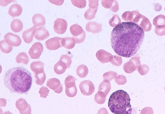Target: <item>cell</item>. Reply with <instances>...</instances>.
I'll return each mask as SVG.
<instances>
[{
	"label": "cell",
	"instance_id": "1",
	"mask_svg": "<svg viewBox=\"0 0 165 114\" xmlns=\"http://www.w3.org/2000/svg\"><path fill=\"white\" fill-rule=\"evenodd\" d=\"M144 37V30L140 26L131 22H123L112 31L111 46L118 55L129 58L140 49Z\"/></svg>",
	"mask_w": 165,
	"mask_h": 114
},
{
	"label": "cell",
	"instance_id": "2",
	"mask_svg": "<svg viewBox=\"0 0 165 114\" xmlns=\"http://www.w3.org/2000/svg\"><path fill=\"white\" fill-rule=\"evenodd\" d=\"M32 77L31 72L23 67L10 69L5 73L4 85L11 93L26 94L30 89Z\"/></svg>",
	"mask_w": 165,
	"mask_h": 114
},
{
	"label": "cell",
	"instance_id": "3",
	"mask_svg": "<svg viewBox=\"0 0 165 114\" xmlns=\"http://www.w3.org/2000/svg\"><path fill=\"white\" fill-rule=\"evenodd\" d=\"M128 94L122 90H117L111 94L108 101V107L114 114H131L132 108Z\"/></svg>",
	"mask_w": 165,
	"mask_h": 114
},
{
	"label": "cell",
	"instance_id": "4",
	"mask_svg": "<svg viewBox=\"0 0 165 114\" xmlns=\"http://www.w3.org/2000/svg\"><path fill=\"white\" fill-rule=\"evenodd\" d=\"M79 87L81 93L84 95L89 96L94 91L95 87L93 84L89 80H84L81 82Z\"/></svg>",
	"mask_w": 165,
	"mask_h": 114
},
{
	"label": "cell",
	"instance_id": "5",
	"mask_svg": "<svg viewBox=\"0 0 165 114\" xmlns=\"http://www.w3.org/2000/svg\"><path fill=\"white\" fill-rule=\"evenodd\" d=\"M43 50L42 44L40 42L34 43L29 49L28 53L32 59H37L39 58Z\"/></svg>",
	"mask_w": 165,
	"mask_h": 114
},
{
	"label": "cell",
	"instance_id": "6",
	"mask_svg": "<svg viewBox=\"0 0 165 114\" xmlns=\"http://www.w3.org/2000/svg\"><path fill=\"white\" fill-rule=\"evenodd\" d=\"M68 25L67 21L62 18H58L54 23L53 28L55 31L58 34H62L65 33Z\"/></svg>",
	"mask_w": 165,
	"mask_h": 114
},
{
	"label": "cell",
	"instance_id": "7",
	"mask_svg": "<svg viewBox=\"0 0 165 114\" xmlns=\"http://www.w3.org/2000/svg\"><path fill=\"white\" fill-rule=\"evenodd\" d=\"M63 38L54 37L51 38L45 42L47 48L50 50H56L62 47L61 42Z\"/></svg>",
	"mask_w": 165,
	"mask_h": 114
},
{
	"label": "cell",
	"instance_id": "8",
	"mask_svg": "<svg viewBox=\"0 0 165 114\" xmlns=\"http://www.w3.org/2000/svg\"><path fill=\"white\" fill-rule=\"evenodd\" d=\"M46 85L56 93H60L63 90V88L60 81L58 79L55 78L48 80Z\"/></svg>",
	"mask_w": 165,
	"mask_h": 114
},
{
	"label": "cell",
	"instance_id": "9",
	"mask_svg": "<svg viewBox=\"0 0 165 114\" xmlns=\"http://www.w3.org/2000/svg\"><path fill=\"white\" fill-rule=\"evenodd\" d=\"M4 38L7 43L9 45L14 46H19L22 41L19 36L18 35L9 32L6 34Z\"/></svg>",
	"mask_w": 165,
	"mask_h": 114
},
{
	"label": "cell",
	"instance_id": "10",
	"mask_svg": "<svg viewBox=\"0 0 165 114\" xmlns=\"http://www.w3.org/2000/svg\"><path fill=\"white\" fill-rule=\"evenodd\" d=\"M96 56L97 59L102 63L110 62L113 58V56L110 53L102 49L97 52Z\"/></svg>",
	"mask_w": 165,
	"mask_h": 114
},
{
	"label": "cell",
	"instance_id": "11",
	"mask_svg": "<svg viewBox=\"0 0 165 114\" xmlns=\"http://www.w3.org/2000/svg\"><path fill=\"white\" fill-rule=\"evenodd\" d=\"M85 29L88 32L93 34L98 33L102 30V24L95 22H88L86 24Z\"/></svg>",
	"mask_w": 165,
	"mask_h": 114
},
{
	"label": "cell",
	"instance_id": "12",
	"mask_svg": "<svg viewBox=\"0 0 165 114\" xmlns=\"http://www.w3.org/2000/svg\"><path fill=\"white\" fill-rule=\"evenodd\" d=\"M36 28L34 26L24 31L22 34V38L26 43H29L32 41L33 37L36 31Z\"/></svg>",
	"mask_w": 165,
	"mask_h": 114
},
{
	"label": "cell",
	"instance_id": "13",
	"mask_svg": "<svg viewBox=\"0 0 165 114\" xmlns=\"http://www.w3.org/2000/svg\"><path fill=\"white\" fill-rule=\"evenodd\" d=\"M153 24L155 26V30L160 31L165 29V16L159 15L154 19Z\"/></svg>",
	"mask_w": 165,
	"mask_h": 114
},
{
	"label": "cell",
	"instance_id": "14",
	"mask_svg": "<svg viewBox=\"0 0 165 114\" xmlns=\"http://www.w3.org/2000/svg\"><path fill=\"white\" fill-rule=\"evenodd\" d=\"M50 35L48 31L44 27L36 28L34 37L37 40H43L48 38Z\"/></svg>",
	"mask_w": 165,
	"mask_h": 114
},
{
	"label": "cell",
	"instance_id": "15",
	"mask_svg": "<svg viewBox=\"0 0 165 114\" xmlns=\"http://www.w3.org/2000/svg\"><path fill=\"white\" fill-rule=\"evenodd\" d=\"M32 21L34 26L36 28L43 27L46 23L45 18L40 14L34 15L32 18Z\"/></svg>",
	"mask_w": 165,
	"mask_h": 114
},
{
	"label": "cell",
	"instance_id": "16",
	"mask_svg": "<svg viewBox=\"0 0 165 114\" xmlns=\"http://www.w3.org/2000/svg\"><path fill=\"white\" fill-rule=\"evenodd\" d=\"M101 4L103 7L109 9L113 12H117L119 9L118 4L116 1L102 0Z\"/></svg>",
	"mask_w": 165,
	"mask_h": 114
},
{
	"label": "cell",
	"instance_id": "17",
	"mask_svg": "<svg viewBox=\"0 0 165 114\" xmlns=\"http://www.w3.org/2000/svg\"><path fill=\"white\" fill-rule=\"evenodd\" d=\"M22 11V8L20 5L17 4H14L10 6L8 13L12 17H14L20 16Z\"/></svg>",
	"mask_w": 165,
	"mask_h": 114
},
{
	"label": "cell",
	"instance_id": "18",
	"mask_svg": "<svg viewBox=\"0 0 165 114\" xmlns=\"http://www.w3.org/2000/svg\"><path fill=\"white\" fill-rule=\"evenodd\" d=\"M44 64L42 62L35 61L31 64L30 67L35 74H37L41 73L44 71Z\"/></svg>",
	"mask_w": 165,
	"mask_h": 114
},
{
	"label": "cell",
	"instance_id": "19",
	"mask_svg": "<svg viewBox=\"0 0 165 114\" xmlns=\"http://www.w3.org/2000/svg\"><path fill=\"white\" fill-rule=\"evenodd\" d=\"M62 46L68 49L73 48L76 44L75 41L73 37L63 38L61 42Z\"/></svg>",
	"mask_w": 165,
	"mask_h": 114
},
{
	"label": "cell",
	"instance_id": "20",
	"mask_svg": "<svg viewBox=\"0 0 165 114\" xmlns=\"http://www.w3.org/2000/svg\"><path fill=\"white\" fill-rule=\"evenodd\" d=\"M111 89V85L110 82L107 80H103L99 86L98 91L103 92L106 96Z\"/></svg>",
	"mask_w": 165,
	"mask_h": 114
},
{
	"label": "cell",
	"instance_id": "21",
	"mask_svg": "<svg viewBox=\"0 0 165 114\" xmlns=\"http://www.w3.org/2000/svg\"><path fill=\"white\" fill-rule=\"evenodd\" d=\"M11 30L15 32L21 31L23 28V24L22 22L18 19H15L13 20L10 24Z\"/></svg>",
	"mask_w": 165,
	"mask_h": 114
},
{
	"label": "cell",
	"instance_id": "22",
	"mask_svg": "<svg viewBox=\"0 0 165 114\" xmlns=\"http://www.w3.org/2000/svg\"><path fill=\"white\" fill-rule=\"evenodd\" d=\"M67 66L64 62L59 60L54 66V70L55 72L58 74H61L65 71Z\"/></svg>",
	"mask_w": 165,
	"mask_h": 114
},
{
	"label": "cell",
	"instance_id": "23",
	"mask_svg": "<svg viewBox=\"0 0 165 114\" xmlns=\"http://www.w3.org/2000/svg\"><path fill=\"white\" fill-rule=\"evenodd\" d=\"M88 70L87 67L84 64L79 66L76 70V73L81 78H84L87 75Z\"/></svg>",
	"mask_w": 165,
	"mask_h": 114
},
{
	"label": "cell",
	"instance_id": "24",
	"mask_svg": "<svg viewBox=\"0 0 165 114\" xmlns=\"http://www.w3.org/2000/svg\"><path fill=\"white\" fill-rule=\"evenodd\" d=\"M69 30L72 36H73L80 35L83 30L81 27L77 24L72 25L70 28Z\"/></svg>",
	"mask_w": 165,
	"mask_h": 114
},
{
	"label": "cell",
	"instance_id": "25",
	"mask_svg": "<svg viewBox=\"0 0 165 114\" xmlns=\"http://www.w3.org/2000/svg\"><path fill=\"white\" fill-rule=\"evenodd\" d=\"M29 58L26 53L21 52L16 57V62L18 63H22L27 64L29 61Z\"/></svg>",
	"mask_w": 165,
	"mask_h": 114
},
{
	"label": "cell",
	"instance_id": "26",
	"mask_svg": "<svg viewBox=\"0 0 165 114\" xmlns=\"http://www.w3.org/2000/svg\"><path fill=\"white\" fill-rule=\"evenodd\" d=\"M98 9V7L95 8H89L85 12L84 17L87 20H91L95 18V15Z\"/></svg>",
	"mask_w": 165,
	"mask_h": 114
},
{
	"label": "cell",
	"instance_id": "27",
	"mask_svg": "<svg viewBox=\"0 0 165 114\" xmlns=\"http://www.w3.org/2000/svg\"><path fill=\"white\" fill-rule=\"evenodd\" d=\"M0 48L3 52L8 53L12 50L13 46L8 44L5 40H1L0 42Z\"/></svg>",
	"mask_w": 165,
	"mask_h": 114
},
{
	"label": "cell",
	"instance_id": "28",
	"mask_svg": "<svg viewBox=\"0 0 165 114\" xmlns=\"http://www.w3.org/2000/svg\"><path fill=\"white\" fill-rule=\"evenodd\" d=\"M35 78L36 84L39 85H42L46 78V76L44 71L41 73L35 74Z\"/></svg>",
	"mask_w": 165,
	"mask_h": 114
},
{
	"label": "cell",
	"instance_id": "29",
	"mask_svg": "<svg viewBox=\"0 0 165 114\" xmlns=\"http://www.w3.org/2000/svg\"><path fill=\"white\" fill-rule=\"evenodd\" d=\"M106 97V96L103 92L98 91L95 95L94 99L95 101L97 103L101 104L105 102Z\"/></svg>",
	"mask_w": 165,
	"mask_h": 114
},
{
	"label": "cell",
	"instance_id": "30",
	"mask_svg": "<svg viewBox=\"0 0 165 114\" xmlns=\"http://www.w3.org/2000/svg\"><path fill=\"white\" fill-rule=\"evenodd\" d=\"M77 79L72 76L68 75L66 78L64 82L65 87L70 88L73 87L75 84V81Z\"/></svg>",
	"mask_w": 165,
	"mask_h": 114
},
{
	"label": "cell",
	"instance_id": "31",
	"mask_svg": "<svg viewBox=\"0 0 165 114\" xmlns=\"http://www.w3.org/2000/svg\"><path fill=\"white\" fill-rule=\"evenodd\" d=\"M65 92L66 95L69 97H73L75 96L77 92L76 85L70 88L65 87Z\"/></svg>",
	"mask_w": 165,
	"mask_h": 114
},
{
	"label": "cell",
	"instance_id": "32",
	"mask_svg": "<svg viewBox=\"0 0 165 114\" xmlns=\"http://www.w3.org/2000/svg\"><path fill=\"white\" fill-rule=\"evenodd\" d=\"M121 20L117 14L114 15L109 21V24L111 27H115L121 23Z\"/></svg>",
	"mask_w": 165,
	"mask_h": 114
},
{
	"label": "cell",
	"instance_id": "33",
	"mask_svg": "<svg viewBox=\"0 0 165 114\" xmlns=\"http://www.w3.org/2000/svg\"><path fill=\"white\" fill-rule=\"evenodd\" d=\"M71 57L67 55H62L60 57L59 61L64 63L66 65L67 68H69L72 62Z\"/></svg>",
	"mask_w": 165,
	"mask_h": 114
},
{
	"label": "cell",
	"instance_id": "34",
	"mask_svg": "<svg viewBox=\"0 0 165 114\" xmlns=\"http://www.w3.org/2000/svg\"><path fill=\"white\" fill-rule=\"evenodd\" d=\"M117 75V73L112 71H110L104 73L103 75V80L110 81L114 78Z\"/></svg>",
	"mask_w": 165,
	"mask_h": 114
},
{
	"label": "cell",
	"instance_id": "35",
	"mask_svg": "<svg viewBox=\"0 0 165 114\" xmlns=\"http://www.w3.org/2000/svg\"><path fill=\"white\" fill-rule=\"evenodd\" d=\"M71 1L73 5L80 8H84L86 5V0H71Z\"/></svg>",
	"mask_w": 165,
	"mask_h": 114
},
{
	"label": "cell",
	"instance_id": "36",
	"mask_svg": "<svg viewBox=\"0 0 165 114\" xmlns=\"http://www.w3.org/2000/svg\"><path fill=\"white\" fill-rule=\"evenodd\" d=\"M110 62L113 65L116 66H120L122 63V57L117 55H113L112 60Z\"/></svg>",
	"mask_w": 165,
	"mask_h": 114
},
{
	"label": "cell",
	"instance_id": "37",
	"mask_svg": "<svg viewBox=\"0 0 165 114\" xmlns=\"http://www.w3.org/2000/svg\"><path fill=\"white\" fill-rule=\"evenodd\" d=\"M86 34L83 30L82 33L80 35L77 36H72V37L74 39L76 43L79 44L82 43L86 38Z\"/></svg>",
	"mask_w": 165,
	"mask_h": 114
},
{
	"label": "cell",
	"instance_id": "38",
	"mask_svg": "<svg viewBox=\"0 0 165 114\" xmlns=\"http://www.w3.org/2000/svg\"><path fill=\"white\" fill-rule=\"evenodd\" d=\"M50 90L47 88L43 86L40 89L39 93L40 94V96L42 98H46Z\"/></svg>",
	"mask_w": 165,
	"mask_h": 114
},
{
	"label": "cell",
	"instance_id": "39",
	"mask_svg": "<svg viewBox=\"0 0 165 114\" xmlns=\"http://www.w3.org/2000/svg\"><path fill=\"white\" fill-rule=\"evenodd\" d=\"M115 82L118 85H123L127 81L126 77L123 75H119L115 79Z\"/></svg>",
	"mask_w": 165,
	"mask_h": 114
},
{
	"label": "cell",
	"instance_id": "40",
	"mask_svg": "<svg viewBox=\"0 0 165 114\" xmlns=\"http://www.w3.org/2000/svg\"><path fill=\"white\" fill-rule=\"evenodd\" d=\"M89 8H95L98 7V1L89 0Z\"/></svg>",
	"mask_w": 165,
	"mask_h": 114
},
{
	"label": "cell",
	"instance_id": "41",
	"mask_svg": "<svg viewBox=\"0 0 165 114\" xmlns=\"http://www.w3.org/2000/svg\"><path fill=\"white\" fill-rule=\"evenodd\" d=\"M51 3L56 5L60 6L62 5L64 2V0H49Z\"/></svg>",
	"mask_w": 165,
	"mask_h": 114
}]
</instances>
